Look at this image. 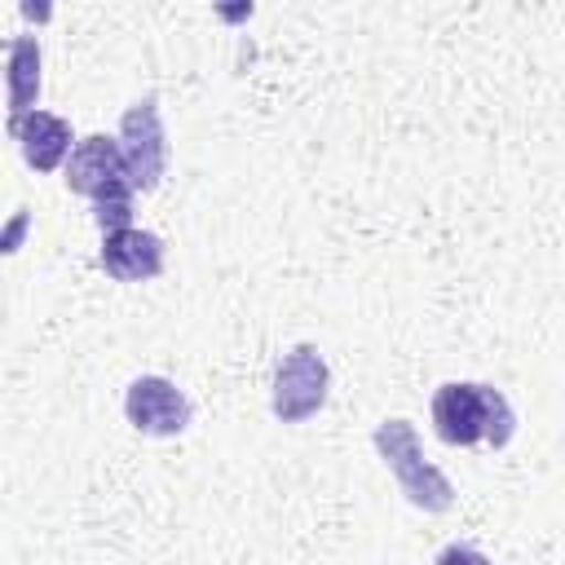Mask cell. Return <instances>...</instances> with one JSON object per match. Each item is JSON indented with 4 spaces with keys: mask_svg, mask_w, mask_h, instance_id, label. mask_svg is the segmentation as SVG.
<instances>
[{
    "mask_svg": "<svg viewBox=\"0 0 565 565\" xmlns=\"http://www.w3.org/2000/svg\"><path fill=\"white\" fill-rule=\"evenodd\" d=\"M97 260L119 282H146V278H154L163 269V238L150 234V230H137V225L132 230H115V234H106Z\"/></svg>",
    "mask_w": 565,
    "mask_h": 565,
    "instance_id": "obj_8",
    "label": "cell"
},
{
    "mask_svg": "<svg viewBox=\"0 0 565 565\" xmlns=\"http://www.w3.org/2000/svg\"><path fill=\"white\" fill-rule=\"evenodd\" d=\"M124 415L146 437H177L190 424V397L163 375H137L124 393Z\"/></svg>",
    "mask_w": 565,
    "mask_h": 565,
    "instance_id": "obj_6",
    "label": "cell"
},
{
    "mask_svg": "<svg viewBox=\"0 0 565 565\" xmlns=\"http://www.w3.org/2000/svg\"><path fill=\"white\" fill-rule=\"evenodd\" d=\"M40 97V44L31 35L9 40V119L26 115Z\"/></svg>",
    "mask_w": 565,
    "mask_h": 565,
    "instance_id": "obj_9",
    "label": "cell"
},
{
    "mask_svg": "<svg viewBox=\"0 0 565 565\" xmlns=\"http://www.w3.org/2000/svg\"><path fill=\"white\" fill-rule=\"evenodd\" d=\"M9 137L18 141L22 159L35 168V172H53L66 150H75L71 141V124L62 115H49V110H26V115H13L9 119Z\"/></svg>",
    "mask_w": 565,
    "mask_h": 565,
    "instance_id": "obj_7",
    "label": "cell"
},
{
    "mask_svg": "<svg viewBox=\"0 0 565 565\" xmlns=\"http://www.w3.org/2000/svg\"><path fill=\"white\" fill-rule=\"evenodd\" d=\"M66 185L93 199V207H132V181L119 137H102V132L79 137L66 159Z\"/></svg>",
    "mask_w": 565,
    "mask_h": 565,
    "instance_id": "obj_3",
    "label": "cell"
},
{
    "mask_svg": "<svg viewBox=\"0 0 565 565\" xmlns=\"http://www.w3.org/2000/svg\"><path fill=\"white\" fill-rule=\"evenodd\" d=\"M375 450L384 459V468L393 472L397 490L424 508V512H446L455 503V486L446 481L441 468H433L419 450V437H415V424L411 419H384L375 428Z\"/></svg>",
    "mask_w": 565,
    "mask_h": 565,
    "instance_id": "obj_2",
    "label": "cell"
},
{
    "mask_svg": "<svg viewBox=\"0 0 565 565\" xmlns=\"http://www.w3.org/2000/svg\"><path fill=\"white\" fill-rule=\"evenodd\" d=\"M119 150L128 163V181L132 190H154L168 172V132L159 119V102L141 97L124 110L119 119Z\"/></svg>",
    "mask_w": 565,
    "mask_h": 565,
    "instance_id": "obj_5",
    "label": "cell"
},
{
    "mask_svg": "<svg viewBox=\"0 0 565 565\" xmlns=\"http://www.w3.org/2000/svg\"><path fill=\"white\" fill-rule=\"evenodd\" d=\"M437 565H490V556L477 552L472 543H450V547H441Z\"/></svg>",
    "mask_w": 565,
    "mask_h": 565,
    "instance_id": "obj_10",
    "label": "cell"
},
{
    "mask_svg": "<svg viewBox=\"0 0 565 565\" xmlns=\"http://www.w3.org/2000/svg\"><path fill=\"white\" fill-rule=\"evenodd\" d=\"M433 428L446 446L490 441L494 450H503L516 433V411L494 384L450 380L433 393Z\"/></svg>",
    "mask_w": 565,
    "mask_h": 565,
    "instance_id": "obj_1",
    "label": "cell"
},
{
    "mask_svg": "<svg viewBox=\"0 0 565 565\" xmlns=\"http://www.w3.org/2000/svg\"><path fill=\"white\" fill-rule=\"evenodd\" d=\"M327 388H331L327 358L313 344H296L291 353H282V362L274 371L269 406L282 424H305L327 406Z\"/></svg>",
    "mask_w": 565,
    "mask_h": 565,
    "instance_id": "obj_4",
    "label": "cell"
}]
</instances>
